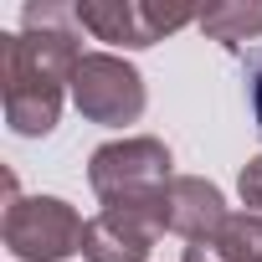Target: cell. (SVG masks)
<instances>
[{
	"instance_id": "obj_1",
	"label": "cell",
	"mask_w": 262,
	"mask_h": 262,
	"mask_svg": "<svg viewBox=\"0 0 262 262\" xmlns=\"http://www.w3.org/2000/svg\"><path fill=\"white\" fill-rule=\"evenodd\" d=\"M247 108H252V123L262 134V52L247 57Z\"/></svg>"
}]
</instances>
